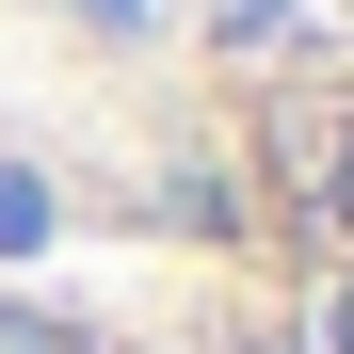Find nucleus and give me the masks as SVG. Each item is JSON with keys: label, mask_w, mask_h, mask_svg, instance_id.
<instances>
[{"label": "nucleus", "mask_w": 354, "mask_h": 354, "mask_svg": "<svg viewBox=\"0 0 354 354\" xmlns=\"http://www.w3.org/2000/svg\"><path fill=\"white\" fill-rule=\"evenodd\" d=\"M306 209H322L338 242H354V129H322V161H306Z\"/></svg>", "instance_id": "f257e3e1"}, {"label": "nucleus", "mask_w": 354, "mask_h": 354, "mask_svg": "<svg viewBox=\"0 0 354 354\" xmlns=\"http://www.w3.org/2000/svg\"><path fill=\"white\" fill-rule=\"evenodd\" d=\"M48 242V177H17V161H0V258H32Z\"/></svg>", "instance_id": "f03ea898"}, {"label": "nucleus", "mask_w": 354, "mask_h": 354, "mask_svg": "<svg viewBox=\"0 0 354 354\" xmlns=\"http://www.w3.org/2000/svg\"><path fill=\"white\" fill-rule=\"evenodd\" d=\"M0 354H65V322H17V306H0Z\"/></svg>", "instance_id": "7ed1b4c3"}, {"label": "nucleus", "mask_w": 354, "mask_h": 354, "mask_svg": "<svg viewBox=\"0 0 354 354\" xmlns=\"http://www.w3.org/2000/svg\"><path fill=\"white\" fill-rule=\"evenodd\" d=\"M322 354H354V274H338V306H322Z\"/></svg>", "instance_id": "20e7f679"}]
</instances>
